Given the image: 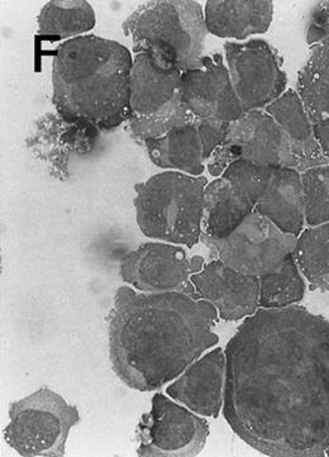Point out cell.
<instances>
[{
	"instance_id": "obj_18",
	"label": "cell",
	"mask_w": 329,
	"mask_h": 457,
	"mask_svg": "<svg viewBox=\"0 0 329 457\" xmlns=\"http://www.w3.org/2000/svg\"><path fill=\"white\" fill-rule=\"evenodd\" d=\"M270 0H210L205 4L207 31L219 38L246 39L267 33L273 22Z\"/></svg>"
},
{
	"instance_id": "obj_13",
	"label": "cell",
	"mask_w": 329,
	"mask_h": 457,
	"mask_svg": "<svg viewBox=\"0 0 329 457\" xmlns=\"http://www.w3.org/2000/svg\"><path fill=\"white\" fill-rule=\"evenodd\" d=\"M192 283L196 295L216 307L220 320L235 322L259 311V278L234 270L219 260L204 265L203 270L193 275Z\"/></svg>"
},
{
	"instance_id": "obj_31",
	"label": "cell",
	"mask_w": 329,
	"mask_h": 457,
	"mask_svg": "<svg viewBox=\"0 0 329 457\" xmlns=\"http://www.w3.org/2000/svg\"><path fill=\"white\" fill-rule=\"evenodd\" d=\"M237 160H240L237 150L232 145H229L228 142L225 141L213 151L212 155L207 160L205 168L208 169L212 177L220 178L223 172L227 170L229 166L237 162Z\"/></svg>"
},
{
	"instance_id": "obj_2",
	"label": "cell",
	"mask_w": 329,
	"mask_h": 457,
	"mask_svg": "<svg viewBox=\"0 0 329 457\" xmlns=\"http://www.w3.org/2000/svg\"><path fill=\"white\" fill-rule=\"evenodd\" d=\"M216 307L198 295L120 287L108 316L114 374L131 389L156 392L218 344Z\"/></svg>"
},
{
	"instance_id": "obj_30",
	"label": "cell",
	"mask_w": 329,
	"mask_h": 457,
	"mask_svg": "<svg viewBox=\"0 0 329 457\" xmlns=\"http://www.w3.org/2000/svg\"><path fill=\"white\" fill-rule=\"evenodd\" d=\"M329 36V2H322L314 8L308 27L307 42L309 46L319 44Z\"/></svg>"
},
{
	"instance_id": "obj_19",
	"label": "cell",
	"mask_w": 329,
	"mask_h": 457,
	"mask_svg": "<svg viewBox=\"0 0 329 457\" xmlns=\"http://www.w3.org/2000/svg\"><path fill=\"white\" fill-rule=\"evenodd\" d=\"M265 111L285 133L299 172L316 166L328 165L327 157L314 136L312 123L298 92L286 90L279 99L267 105Z\"/></svg>"
},
{
	"instance_id": "obj_9",
	"label": "cell",
	"mask_w": 329,
	"mask_h": 457,
	"mask_svg": "<svg viewBox=\"0 0 329 457\" xmlns=\"http://www.w3.org/2000/svg\"><path fill=\"white\" fill-rule=\"evenodd\" d=\"M210 425L189 408L174 403L157 393L152 407L137 426L142 457H192L203 451Z\"/></svg>"
},
{
	"instance_id": "obj_24",
	"label": "cell",
	"mask_w": 329,
	"mask_h": 457,
	"mask_svg": "<svg viewBox=\"0 0 329 457\" xmlns=\"http://www.w3.org/2000/svg\"><path fill=\"white\" fill-rule=\"evenodd\" d=\"M292 256L309 289L329 293V222L304 229Z\"/></svg>"
},
{
	"instance_id": "obj_25",
	"label": "cell",
	"mask_w": 329,
	"mask_h": 457,
	"mask_svg": "<svg viewBox=\"0 0 329 457\" xmlns=\"http://www.w3.org/2000/svg\"><path fill=\"white\" fill-rule=\"evenodd\" d=\"M259 308L279 310L300 302L306 295V281L294 256L288 257L275 270L259 277Z\"/></svg>"
},
{
	"instance_id": "obj_16",
	"label": "cell",
	"mask_w": 329,
	"mask_h": 457,
	"mask_svg": "<svg viewBox=\"0 0 329 457\" xmlns=\"http://www.w3.org/2000/svg\"><path fill=\"white\" fill-rule=\"evenodd\" d=\"M226 370L225 351L213 350L190 365L166 393L199 416L217 419L225 404Z\"/></svg>"
},
{
	"instance_id": "obj_10",
	"label": "cell",
	"mask_w": 329,
	"mask_h": 457,
	"mask_svg": "<svg viewBox=\"0 0 329 457\" xmlns=\"http://www.w3.org/2000/svg\"><path fill=\"white\" fill-rule=\"evenodd\" d=\"M204 265L203 257H190L179 245L146 242L122 260L119 274L140 292L196 295L192 277Z\"/></svg>"
},
{
	"instance_id": "obj_3",
	"label": "cell",
	"mask_w": 329,
	"mask_h": 457,
	"mask_svg": "<svg viewBox=\"0 0 329 457\" xmlns=\"http://www.w3.org/2000/svg\"><path fill=\"white\" fill-rule=\"evenodd\" d=\"M128 48L95 35L63 42L53 62V103L69 122L93 124L111 132L128 122L131 71Z\"/></svg>"
},
{
	"instance_id": "obj_29",
	"label": "cell",
	"mask_w": 329,
	"mask_h": 457,
	"mask_svg": "<svg viewBox=\"0 0 329 457\" xmlns=\"http://www.w3.org/2000/svg\"><path fill=\"white\" fill-rule=\"evenodd\" d=\"M229 122L210 118H195V126L203 147L204 162L210 159L213 151L225 142L227 137Z\"/></svg>"
},
{
	"instance_id": "obj_11",
	"label": "cell",
	"mask_w": 329,
	"mask_h": 457,
	"mask_svg": "<svg viewBox=\"0 0 329 457\" xmlns=\"http://www.w3.org/2000/svg\"><path fill=\"white\" fill-rule=\"evenodd\" d=\"M179 96L195 118L232 123L243 114L219 54L203 56L198 68L181 74Z\"/></svg>"
},
{
	"instance_id": "obj_15",
	"label": "cell",
	"mask_w": 329,
	"mask_h": 457,
	"mask_svg": "<svg viewBox=\"0 0 329 457\" xmlns=\"http://www.w3.org/2000/svg\"><path fill=\"white\" fill-rule=\"evenodd\" d=\"M225 141L237 150L240 160L297 170V162L285 133L267 111L243 113L229 124Z\"/></svg>"
},
{
	"instance_id": "obj_26",
	"label": "cell",
	"mask_w": 329,
	"mask_h": 457,
	"mask_svg": "<svg viewBox=\"0 0 329 457\" xmlns=\"http://www.w3.org/2000/svg\"><path fill=\"white\" fill-rule=\"evenodd\" d=\"M195 122L194 114L181 102L179 93L173 101L155 113L146 116H132L128 120V131L136 141L156 140L180 127Z\"/></svg>"
},
{
	"instance_id": "obj_4",
	"label": "cell",
	"mask_w": 329,
	"mask_h": 457,
	"mask_svg": "<svg viewBox=\"0 0 329 457\" xmlns=\"http://www.w3.org/2000/svg\"><path fill=\"white\" fill-rule=\"evenodd\" d=\"M208 179L164 171L135 186L136 220L146 237L193 248L201 241Z\"/></svg>"
},
{
	"instance_id": "obj_12",
	"label": "cell",
	"mask_w": 329,
	"mask_h": 457,
	"mask_svg": "<svg viewBox=\"0 0 329 457\" xmlns=\"http://www.w3.org/2000/svg\"><path fill=\"white\" fill-rule=\"evenodd\" d=\"M99 129L86 122H69L59 114L48 113L36 120L26 145L60 180H68L71 154L90 153L98 140Z\"/></svg>"
},
{
	"instance_id": "obj_27",
	"label": "cell",
	"mask_w": 329,
	"mask_h": 457,
	"mask_svg": "<svg viewBox=\"0 0 329 457\" xmlns=\"http://www.w3.org/2000/svg\"><path fill=\"white\" fill-rule=\"evenodd\" d=\"M304 217L308 227L329 222V163L301 172Z\"/></svg>"
},
{
	"instance_id": "obj_23",
	"label": "cell",
	"mask_w": 329,
	"mask_h": 457,
	"mask_svg": "<svg viewBox=\"0 0 329 457\" xmlns=\"http://www.w3.org/2000/svg\"><path fill=\"white\" fill-rule=\"evenodd\" d=\"M95 23V9L86 0H53L38 13L37 35L77 38L92 31Z\"/></svg>"
},
{
	"instance_id": "obj_8",
	"label": "cell",
	"mask_w": 329,
	"mask_h": 457,
	"mask_svg": "<svg viewBox=\"0 0 329 457\" xmlns=\"http://www.w3.org/2000/svg\"><path fill=\"white\" fill-rule=\"evenodd\" d=\"M225 56L243 113L262 111L286 92L288 78L282 56L265 39L227 42Z\"/></svg>"
},
{
	"instance_id": "obj_28",
	"label": "cell",
	"mask_w": 329,
	"mask_h": 457,
	"mask_svg": "<svg viewBox=\"0 0 329 457\" xmlns=\"http://www.w3.org/2000/svg\"><path fill=\"white\" fill-rule=\"evenodd\" d=\"M274 170L273 166L241 159L232 163L227 170L223 172L222 178L227 179L229 183L243 193L256 207L267 189Z\"/></svg>"
},
{
	"instance_id": "obj_14",
	"label": "cell",
	"mask_w": 329,
	"mask_h": 457,
	"mask_svg": "<svg viewBox=\"0 0 329 457\" xmlns=\"http://www.w3.org/2000/svg\"><path fill=\"white\" fill-rule=\"evenodd\" d=\"M181 74L170 54L156 47L138 51L131 71L132 116L155 113L179 93Z\"/></svg>"
},
{
	"instance_id": "obj_20",
	"label": "cell",
	"mask_w": 329,
	"mask_h": 457,
	"mask_svg": "<svg viewBox=\"0 0 329 457\" xmlns=\"http://www.w3.org/2000/svg\"><path fill=\"white\" fill-rule=\"evenodd\" d=\"M255 212L267 218L283 232L299 237L306 223L301 172L291 168H275Z\"/></svg>"
},
{
	"instance_id": "obj_21",
	"label": "cell",
	"mask_w": 329,
	"mask_h": 457,
	"mask_svg": "<svg viewBox=\"0 0 329 457\" xmlns=\"http://www.w3.org/2000/svg\"><path fill=\"white\" fill-rule=\"evenodd\" d=\"M253 212L255 204L243 193L227 179L217 178L205 187L202 233L213 238L227 237Z\"/></svg>"
},
{
	"instance_id": "obj_5",
	"label": "cell",
	"mask_w": 329,
	"mask_h": 457,
	"mask_svg": "<svg viewBox=\"0 0 329 457\" xmlns=\"http://www.w3.org/2000/svg\"><path fill=\"white\" fill-rule=\"evenodd\" d=\"M134 53L156 47L171 54L181 71L203 59L207 26L203 8L193 0H153L141 4L122 24Z\"/></svg>"
},
{
	"instance_id": "obj_6",
	"label": "cell",
	"mask_w": 329,
	"mask_h": 457,
	"mask_svg": "<svg viewBox=\"0 0 329 457\" xmlns=\"http://www.w3.org/2000/svg\"><path fill=\"white\" fill-rule=\"evenodd\" d=\"M9 425L4 440L24 457L65 456L72 427L80 422L77 405L44 386L31 395L9 404Z\"/></svg>"
},
{
	"instance_id": "obj_22",
	"label": "cell",
	"mask_w": 329,
	"mask_h": 457,
	"mask_svg": "<svg viewBox=\"0 0 329 457\" xmlns=\"http://www.w3.org/2000/svg\"><path fill=\"white\" fill-rule=\"evenodd\" d=\"M142 145L157 168L171 169L192 177H202L205 170L203 147L195 122Z\"/></svg>"
},
{
	"instance_id": "obj_1",
	"label": "cell",
	"mask_w": 329,
	"mask_h": 457,
	"mask_svg": "<svg viewBox=\"0 0 329 457\" xmlns=\"http://www.w3.org/2000/svg\"><path fill=\"white\" fill-rule=\"evenodd\" d=\"M223 414L267 456L329 450V320L300 305L259 308L226 347Z\"/></svg>"
},
{
	"instance_id": "obj_17",
	"label": "cell",
	"mask_w": 329,
	"mask_h": 457,
	"mask_svg": "<svg viewBox=\"0 0 329 457\" xmlns=\"http://www.w3.org/2000/svg\"><path fill=\"white\" fill-rule=\"evenodd\" d=\"M297 87L314 136L329 162V36L310 47L309 57L299 71Z\"/></svg>"
},
{
	"instance_id": "obj_7",
	"label": "cell",
	"mask_w": 329,
	"mask_h": 457,
	"mask_svg": "<svg viewBox=\"0 0 329 457\" xmlns=\"http://www.w3.org/2000/svg\"><path fill=\"white\" fill-rule=\"evenodd\" d=\"M297 240L258 212L250 214L227 237L213 238L204 233L201 236L210 259L258 278L275 270L292 256Z\"/></svg>"
}]
</instances>
